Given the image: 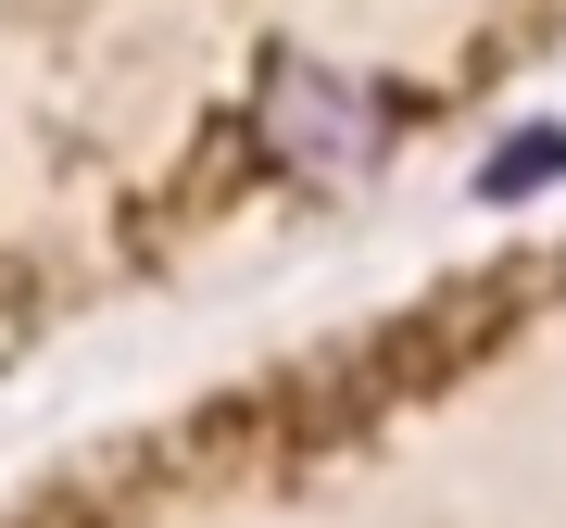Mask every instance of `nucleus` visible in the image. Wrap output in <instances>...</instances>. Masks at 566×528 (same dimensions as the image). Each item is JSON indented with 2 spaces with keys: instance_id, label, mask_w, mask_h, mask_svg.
<instances>
[{
  "instance_id": "1",
  "label": "nucleus",
  "mask_w": 566,
  "mask_h": 528,
  "mask_svg": "<svg viewBox=\"0 0 566 528\" xmlns=\"http://www.w3.org/2000/svg\"><path fill=\"white\" fill-rule=\"evenodd\" d=\"M264 139L315 177H353L378 151V102L340 76V63H264Z\"/></svg>"
},
{
  "instance_id": "2",
  "label": "nucleus",
  "mask_w": 566,
  "mask_h": 528,
  "mask_svg": "<svg viewBox=\"0 0 566 528\" xmlns=\"http://www.w3.org/2000/svg\"><path fill=\"white\" fill-rule=\"evenodd\" d=\"M554 177H566V126H528V139H504V151L479 163L491 202H528V189H554Z\"/></svg>"
}]
</instances>
